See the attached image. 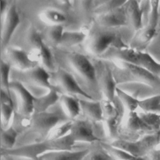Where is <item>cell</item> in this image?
Returning <instances> with one entry per match:
<instances>
[{
  "mask_svg": "<svg viewBox=\"0 0 160 160\" xmlns=\"http://www.w3.org/2000/svg\"><path fill=\"white\" fill-rule=\"evenodd\" d=\"M3 51V60L6 61L12 68L26 70L38 66L29 54L21 48L14 46H8Z\"/></svg>",
  "mask_w": 160,
  "mask_h": 160,
  "instance_id": "2e32d148",
  "label": "cell"
},
{
  "mask_svg": "<svg viewBox=\"0 0 160 160\" xmlns=\"http://www.w3.org/2000/svg\"><path fill=\"white\" fill-rule=\"evenodd\" d=\"M139 109L145 112L160 114V95H156L139 100Z\"/></svg>",
  "mask_w": 160,
  "mask_h": 160,
  "instance_id": "1f68e13d",
  "label": "cell"
},
{
  "mask_svg": "<svg viewBox=\"0 0 160 160\" xmlns=\"http://www.w3.org/2000/svg\"><path fill=\"white\" fill-rule=\"evenodd\" d=\"M69 134L75 144L78 142L98 143L102 141L95 134L92 122L87 119L72 120Z\"/></svg>",
  "mask_w": 160,
  "mask_h": 160,
  "instance_id": "e0dca14e",
  "label": "cell"
},
{
  "mask_svg": "<svg viewBox=\"0 0 160 160\" xmlns=\"http://www.w3.org/2000/svg\"><path fill=\"white\" fill-rule=\"evenodd\" d=\"M127 0H106L96 1V6L94 9L95 16L112 11L126 4Z\"/></svg>",
  "mask_w": 160,
  "mask_h": 160,
  "instance_id": "d6a6232c",
  "label": "cell"
},
{
  "mask_svg": "<svg viewBox=\"0 0 160 160\" xmlns=\"http://www.w3.org/2000/svg\"><path fill=\"white\" fill-rule=\"evenodd\" d=\"M10 76L11 81L22 83L29 90L30 88H41L48 91L54 87L51 82L50 73L39 65L26 70L12 68Z\"/></svg>",
  "mask_w": 160,
  "mask_h": 160,
  "instance_id": "ba28073f",
  "label": "cell"
},
{
  "mask_svg": "<svg viewBox=\"0 0 160 160\" xmlns=\"http://www.w3.org/2000/svg\"><path fill=\"white\" fill-rule=\"evenodd\" d=\"M22 29L18 36V45L15 46L26 51L31 59L35 61L36 56L46 44L40 32L31 22L28 21Z\"/></svg>",
  "mask_w": 160,
  "mask_h": 160,
  "instance_id": "7c38bea8",
  "label": "cell"
},
{
  "mask_svg": "<svg viewBox=\"0 0 160 160\" xmlns=\"http://www.w3.org/2000/svg\"><path fill=\"white\" fill-rule=\"evenodd\" d=\"M124 127L126 132L129 136L136 137L138 139L140 137L155 133L140 117L137 111H125Z\"/></svg>",
  "mask_w": 160,
  "mask_h": 160,
  "instance_id": "d6986e66",
  "label": "cell"
},
{
  "mask_svg": "<svg viewBox=\"0 0 160 160\" xmlns=\"http://www.w3.org/2000/svg\"><path fill=\"white\" fill-rule=\"evenodd\" d=\"M83 160H118L108 150H106L101 142L90 150Z\"/></svg>",
  "mask_w": 160,
  "mask_h": 160,
  "instance_id": "4dcf8cb0",
  "label": "cell"
},
{
  "mask_svg": "<svg viewBox=\"0 0 160 160\" xmlns=\"http://www.w3.org/2000/svg\"><path fill=\"white\" fill-rule=\"evenodd\" d=\"M9 4L6 0H1V15H2L8 9Z\"/></svg>",
  "mask_w": 160,
  "mask_h": 160,
  "instance_id": "60d3db41",
  "label": "cell"
},
{
  "mask_svg": "<svg viewBox=\"0 0 160 160\" xmlns=\"http://www.w3.org/2000/svg\"><path fill=\"white\" fill-rule=\"evenodd\" d=\"M38 17L42 22L48 26L63 25L68 20L66 13L51 7H48L39 11Z\"/></svg>",
  "mask_w": 160,
  "mask_h": 160,
  "instance_id": "d4e9b609",
  "label": "cell"
},
{
  "mask_svg": "<svg viewBox=\"0 0 160 160\" xmlns=\"http://www.w3.org/2000/svg\"><path fill=\"white\" fill-rule=\"evenodd\" d=\"M75 143L69 134L58 139L45 141L17 146L11 149H1V156H14L38 160L42 154L51 151L72 150Z\"/></svg>",
  "mask_w": 160,
  "mask_h": 160,
  "instance_id": "5b68a950",
  "label": "cell"
},
{
  "mask_svg": "<svg viewBox=\"0 0 160 160\" xmlns=\"http://www.w3.org/2000/svg\"><path fill=\"white\" fill-rule=\"evenodd\" d=\"M4 156L6 159V160H33V159H28V158H25V157H19V156H14L6 155V156Z\"/></svg>",
  "mask_w": 160,
  "mask_h": 160,
  "instance_id": "ab89813d",
  "label": "cell"
},
{
  "mask_svg": "<svg viewBox=\"0 0 160 160\" xmlns=\"http://www.w3.org/2000/svg\"><path fill=\"white\" fill-rule=\"evenodd\" d=\"M63 25L48 26L45 30L43 40L51 49L59 47L64 32Z\"/></svg>",
  "mask_w": 160,
  "mask_h": 160,
  "instance_id": "83f0119b",
  "label": "cell"
},
{
  "mask_svg": "<svg viewBox=\"0 0 160 160\" xmlns=\"http://www.w3.org/2000/svg\"><path fill=\"white\" fill-rule=\"evenodd\" d=\"M51 83L56 87L60 94L69 95L77 97L81 96L85 99L94 100L79 85L74 77L66 70L58 67L50 73Z\"/></svg>",
  "mask_w": 160,
  "mask_h": 160,
  "instance_id": "30bf717a",
  "label": "cell"
},
{
  "mask_svg": "<svg viewBox=\"0 0 160 160\" xmlns=\"http://www.w3.org/2000/svg\"><path fill=\"white\" fill-rule=\"evenodd\" d=\"M94 23L99 26L111 29L128 26L125 4L112 11L95 16Z\"/></svg>",
  "mask_w": 160,
  "mask_h": 160,
  "instance_id": "ac0fdd59",
  "label": "cell"
},
{
  "mask_svg": "<svg viewBox=\"0 0 160 160\" xmlns=\"http://www.w3.org/2000/svg\"><path fill=\"white\" fill-rule=\"evenodd\" d=\"M59 104L65 114L70 120H74L80 114L79 99L74 96L61 94Z\"/></svg>",
  "mask_w": 160,
  "mask_h": 160,
  "instance_id": "4316f807",
  "label": "cell"
},
{
  "mask_svg": "<svg viewBox=\"0 0 160 160\" xmlns=\"http://www.w3.org/2000/svg\"><path fill=\"white\" fill-rule=\"evenodd\" d=\"M116 95L125 111H136L139 108V99L118 87L116 90Z\"/></svg>",
  "mask_w": 160,
  "mask_h": 160,
  "instance_id": "f546056e",
  "label": "cell"
},
{
  "mask_svg": "<svg viewBox=\"0 0 160 160\" xmlns=\"http://www.w3.org/2000/svg\"><path fill=\"white\" fill-rule=\"evenodd\" d=\"M146 157L148 160H160V142L151 149Z\"/></svg>",
  "mask_w": 160,
  "mask_h": 160,
  "instance_id": "f35d334b",
  "label": "cell"
},
{
  "mask_svg": "<svg viewBox=\"0 0 160 160\" xmlns=\"http://www.w3.org/2000/svg\"><path fill=\"white\" fill-rule=\"evenodd\" d=\"M95 60L93 63L96 68L98 82L102 97L114 104H116V90L117 83L109 63L106 60L99 58H95Z\"/></svg>",
  "mask_w": 160,
  "mask_h": 160,
  "instance_id": "8fae6325",
  "label": "cell"
},
{
  "mask_svg": "<svg viewBox=\"0 0 160 160\" xmlns=\"http://www.w3.org/2000/svg\"><path fill=\"white\" fill-rule=\"evenodd\" d=\"M10 90L15 100V112L21 116L31 118L34 113L35 96L24 85L18 82H11Z\"/></svg>",
  "mask_w": 160,
  "mask_h": 160,
  "instance_id": "4fadbf2b",
  "label": "cell"
},
{
  "mask_svg": "<svg viewBox=\"0 0 160 160\" xmlns=\"http://www.w3.org/2000/svg\"><path fill=\"white\" fill-rule=\"evenodd\" d=\"M101 144L102 146L108 150L112 155H113L117 159L120 160H148L146 157H137L132 154H129V152L116 147L112 146L111 144H108L106 142H104L101 141Z\"/></svg>",
  "mask_w": 160,
  "mask_h": 160,
  "instance_id": "e575fe53",
  "label": "cell"
},
{
  "mask_svg": "<svg viewBox=\"0 0 160 160\" xmlns=\"http://www.w3.org/2000/svg\"><path fill=\"white\" fill-rule=\"evenodd\" d=\"M57 66L68 72L81 88L94 100H101L96 70L93 61L79 52L57 48L52 49Z\"/></svg>",
  "mask_w": 160,
  "mask_h": 160,
  "instance_id": "6da1fadb",
  "label": "cell"
},
{
  "mask_svg": "<svg viewBox=\"0 0 160 160\" xmlns=\"http://www.w3.org/2000/svg\"><path fill=\"white\" fill-rule=\"evenodd\" d=\"M88 30L83 29L78 31H64L58 48L68 50L84 42L88 35Z\"/></svg>",
  "mask_w": 160,
  "mask_h": 160,
  "instance_id": "484cf974",
  "label": "cell"
},
{
  "mask_svg": "<svg viewBox=\"0 0 160 160\" xmlns=\"http://www.w3.org/2000/svg\"><path fill=\"white\" fill-rule=\"evenodd\" d=\"M60 95V93L54 86L44 94L35 97L34 101V113L44 112L49 110V109L59 102Z\"/></svg>",
  "mask_w": 160,
  "mask_h": 160,
  "instance_id": "603a6c76",
  "label": "cell"
},
{
  "mask_svg": "<svg viewBox=\"0 0 160 160\" xmlns=\"http://www.w3.org/2000/svg\"><path fill=\"white\" fill-rule=\"evenodd\" d=\"M96 6V1H72L71 10L83 29H89L93 24Z\"/></svg>",
  "mask_w": 160,
  "mask_h": 160,
  "instance_id": "ffe728a7",
  "label": "cell"
},
{
  "mask_svg": "<svg viewBox=\"0 0 160 160\" xmlns=\"http://www.w3.org/2000/svg\"><path fill=\"white\" fill-rule=\"evenodd\" d=\"M14 112V106L5 103H1V127L6 129L11 126Z\"/></svg>",
  "mask_w": 160,
  "mask_h": 160,
  "instance_id": "d590c367",
  "label": "cell"
},
{
  "mask_svg": "<svg viewBox=\"0 0 160 160\" xmlns=\"http://www.w3.org/2000/svg\"><path fill=\"white\" fill-rule=\"evenodd\" d=\"M12 67L6 61L1 59L0 65L1 74V90H2L11 95L10 90L11 83V71Z\"/></svg>",
  "mask_w": 160,
  "mask_h": 160,
  "instance_id": "836d02e7",
  "label": "cell"
},
{
  "mask_svg": "<svg viewBox=\"0 0 160 160\" xmlns=\"http://www.w3.org/2000/svg\"><path fill=\"white\" fill-rule=\"evenodd\" d=\"M100 59L111 61L119 60L141 67L160 79V63L157 61L148 52L129 47L111 46Z\"/></svg>",
  "mask_w": 160,
  "mask_h": 160,
  "instance_id": "3957f363",
  "label": "cell"
},
{
  "mask_svg": "<svg viewBox=\"0 0 160 160\" xmlns=\"http://www.w3.org/2000/svg\"><path fill=\"white\" fill-rule=\"evenodd\" d=\"M101 102L103 114L102 121L106 125L108 134L111 138L117 139L119 127L124 112H121L116 104H114L108 100L103 99L101 100Z\"/></svg>",
  "mask_w": 160,
  "mask_h": 160,
  "instance_id": "9a60e30c",
  "label": "cell"
},
{
  "mask_svg": "<svg viewBox=\"0 0 160 160\" xmlns=\"http://www.w3.org/2000/svg\"><path fill=\"white\" fill-rule=\"evenodd\" d=\"M90 148L81 150H61L48 152L41 156L38 160H83Z\"/></svg>",
  "mask_w": 160,
  "mask_h": 160,
  "instance_id": "cb8c5ba5",
  "label": "cell"
},
{
  "mask_svg": "<svg viewBox=\"0 0 160 160\" xmlns=\"http://www.w3.org/2000/svg\"><path fill=\"white\" fill-rule=\"evenodd\" d=\"M1 48L4 51L20 24V16L14 4L9 5L6 11L1 15Z\"/></svg>",
  "mask_w": 160,
  "mask_h": 160,
  "instance_id": "5bb4252c",
  "label": "cell"
},
{
  "mask_svg": "<svg viewBox=\"0 0 160 160\" xmlns=\"http://www.w3.org/2000/svg\"><path fill=\"white\" fill-rule=\"evenodd\" d=\"M81 111L86 119L92 122H99L103 120L102 109L101 100L79 99Z\"/></svg>",
  "mask_w": 160,
  "mask_h": 160,
  "instance_id": "7402d4cb",
  "label": "cell"
},
{
  "mask_svg": "<svg viewBox=\"0 0 160 160\" xmlns=\"http://www.w3.org/2000/svg\"><path fill=\"white\" fill-rule=\"evenodd\" d=\"M160 1H150V9L145 24L136 31L128 46L132 48L144 51L154 39L159 23Z\"/></svg>",
  "mask_w": 160,
  "mask_h": 160,
  "instance_id": "52a82bcc",
  "label": "cell"
},
{
  "mask_svg": "<svg viewBox=\"0 0 160 160\" xmlns=\"http://www.w3.org/2000/svg\"><path fill=\"white\" fill-rule=\"evenodd\" d=\"M149 1H139L128 0L125 4L128 25H129L135 32L141 29L144 24V14L145 9L148 8V4H149Z\"/></svg>",
  "mask_w": 160,
  "mask_h": 160,
  "instance_id": "44dd1931",
  "label": "cell"
},
{
  "mask_svg": "<svg viewBox=\"0 0 160 160\" xmlns=\"http://www.w3.org/2000/svg\"><path fill=\"white\" fill-rule=\"evenodd\" d=\"M139 114L144 122L155 132L160 131V114L140 112Z\"/></svg>",
  "mask_w": 160,
  "mask_h": 160,
  "instance_id": "8d00e7d4",
  "label": "cell"
},
{
  "mask_svg": "<svg viewBox=\"0 0 160 160\" xmlns=\"http://www.w3.org/2000/svg\"><path fill=\"white\" fill-rule=\"evenodd\" d=\"M68 120L70 119L60 105L55 110L34 113L31 118L29 127L19 135L15 147L45 141L56 127Z\"/></svg>",
  "mask_w": 160,
  "mask_h": 160,
  "instance_id": "7a4b0ae2",
  "label": "cell"
},
{
  "mask_svg": "<svg viewBox=\"0 0 160 160\" xmlns=\"http://www.w3.org/2000/svg\"><path fill=\"white\" fill-rule=\"evenodd\" d=\"M72 124V120L66 121L56 127L49 134L48 139H58L68 135Z\"/></svg>",
  "mask_w": 160,
  "mask_h": 160,
  "instance_id": "74e56055",
  "label": "cell"
},
{
  "mask_svg": "<svg viewBox=\"0 0 160 160\" xmlns=\"http://www.w3.org/2000/svg\"><path fill=\"white\" fill-rule=\"evenodd\" d=\"M121 36L114 29L99 26L93 23L88 30V37L84 41V50L94 57L99 58L111 46L125 47Z\"/></svg>",
  "mask_w": 160,
  "mask_h": 160,
  "instance_id": "277c9868",
  "label": "cell"
},
{
  "mask_svg": "<svg viewBox=\"0 0 160 160\" xmlns=\"http://www.w3.org/2000/svg\"><path fill=\"white\" fill-rule=\"evenodd\" d=\"M1 160H6V159L4 156H1Z\"/></svg>",
  "mask_w": 160,
  "mask_h": 160,
  "instance_id": "b9f144b4",
  "label": "cell"
},
{
  "mask_svg": "<svg viewBox=\"0 0 160 160\" xmlns=\"http://www.w3.org/2000/svg\"><path fill=\"white\" fill-rule=\"evenodd\" d=\"M160 142V131L152 134L144 136L136 140L118 138L111 144L124 150L137 157H146L151 149Z\"/></svg>",
  "mask_w": 160,
  "mask_h": 160,
  "instance_id": "9c48e42d",
  "label": "cell"
},
{
  "mask_svg": "<svg viewBox=\"0 0 160 160\" xmlns=\"http://www.w3.org/2000/svg\"><path fill=\"white\" fill-rule=\"evenodd\" d=\"M19 135L12 125L6 129L1 127V149L8 150L15 147Z\"/></svg>",
  "mask_w": 160,
  "mask_h": 160,
  "instance_id": "f1b7e54d",
  "label": "cell"
},
{
  "mask_svg": "<svg viewBox=\"0 0 160 160\" xmlns=\"http://www.w3.org/2000/svg\"><path fill=\"white\" fill-rule=\"evenodd\" d=\"M108 61L117 85L138 83L152 88L160 85V79L141 67L119 60Z\"/></svg>",
  "mask_w": 160,
  "mask_h": 160,
  "instance_id": "8992f818",
  "label": "cell"
}]
</instances>
